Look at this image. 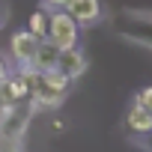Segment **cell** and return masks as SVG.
<instances>
[{"mask_svg": "<svg viewBox=\"0 0 152 152\" xmlns=\"http://www.w3.org/2000/svg\"><path fill=\"white\" fill-rule=\"evenodd\" d=\"M78 36H81V27H78V21H75L66 9H60V12H54L48 18V36L45 39L51 45H57L60 51L75 48V45H78Z\"/></svg>", "mask_w": 152, "mask_h": 152, "instance_id": "cell-1", "label": "cell"}, {"mask_svg": "<svg viewBox=\"0 0 152 152\" xmlns=\"http://www.w3.org/2000/svg\"><path fill=\"white\" fill-rule=\"evenodd\" d=\"M116 33L125 36L128 42L152 48V12H122L119 24H116Z\"/></svg>", "mask_w": 152, "mask_h": 152, "instance_id": "cell-2", "label": "cell"}, {"mask_svg": "<svg viewBox=\"0 0 152 152\" xmlns=\"http://www.w3.org/2000/svg\"><path fill=\"white\" fill-rule=\"evenodd\" d=\"M39 36H33L30 30H24V33H15L12 36V57H15V63H21V66H33V60H36V51H39Z\"/></svg>", "mask_w": 152, "mask_h": 152, "instance_id": "cell-3", "label": "cell"}, {"mask_svg": "<svg viewBox=\"0 0 152 152\" xmlns=\"http://www.w3.org/2000/svg\"><path fill=\"white\" fill-rule=\"evenodd\" d=\"M57 72H63L66 78H81L84 75V69H87V57L81 54V48L75 45V48H66V51H60V57H57V66H54Z\"/></svg>", "mask_w": 152, "mask_h": 152, "instance_id": "cell-4", "label": "cell"}, {"mask_svg": "<svg viewBox=\"0 0 152 152\" xmlns=\"http://www.w3.org/2000/svg\"><path fill=\"white\" fill-rule=\"evenodd\" d=\"M66 12L78 24H93V21L102 18V3H99V0H69Z\"/></svg>", "mask_w": 152, "mask_h": 152, "instance_id": "cell-5", "label": "cell"}, {"mask_svg": "<svg viewBox=\"0 0 152 152\" xmlns=\"http://www.w3.org/2000/svg\"><path fill=\"white\" fill-rule=\"evenodd\" d=\"M125 128H128V134H134V137L149 134V131H152V113L134 102V104L128 107V113H125Z\"/></svg>", "mask_w": 152, "mask_h": 152, "instance_id": "cell-6", "label": "cell"}, {"mask_svg": "<svg viewBox=\"0 0 152 152\" xmlns=\"http://www.w3.org/2000/svg\"><path fill=\"white\" fill-rule=\"evenodd\" d=\"M57 57H60V48L51 45L48 39H42V42H39V51H36V60H33V69H39V72L54 69V66H57Z\"/></svg>", "mask_w": 152, "mask_h": 152, "instance_id": "cell-7", "label": "cell"}, {"mask_svg": "<svg viewBox=\"0 0 152 152\" xmlns=\"http://www.w3.org/2000/svg\"><path fill=\"white\" fill-rule=\"evenodd\" d=\"M48 18H51V15H45V9H36V12L30 15V21H27L30 33L39 36V39H45V36H48Z\"/></svg>", "mask_w": 152, "mask_h": 152, "instance_id": "cell-8", "label": "cell"}, {"mask_svg": "<svg viewBox=\"0 0 152 152\" xmlns=\"http://www.w3.org/2000/svg\"><path fill=\"white\" fill-rule=\"evenodd\" d=\"M137 104H140V107H146V110L152 113V87H146V90L137 96Z\"/></svg>", "mask_w": 152, "mask_h": 152, "instance_id": "cell-9", "label": "cell"}, {"mask_svg": "<svg viewBox=\"0 0 152 152\" xmlns=\"http://www.w3.org/2000/svg\"><path fill=\"white\" fill-rule=\"evenodd\" d=\"M48 3L57 6V9H66V6H69V0H48Z\"/></svg>", "mask_w": 152, "mask_h": 152, "instance_id": "cell-10", "label": "cell"}, {"mask_svg": "<svg viewBox=\"0 0 152 152\" xmlns=\"http://www.w3.org/2000/svg\"><path fill=\"white\" fill-rule=\"evenodd\" d=\"M0 152H21V149H15V146H0Z\"/></svg>", "mask_w": 152, "mask_h": 152, "instance_id": "cell-11", "label": "cell"}, {"mask_svg": "<svg viewBox=\"0 0 152 152\" xmlns=\"http://www.w3.org/2000/svg\"><path fill=\"white\" fill-rule=\"evenodd\" d=\"M3 78H6V66L0 63V81H3Z\"/></svg>", "mask_w": 152, "mask_h": 152, "instance_id": "cell-12", "label": "cell"}, {"mask_svg": "<svg viewBox=\"0 0 152 152\" xmlns=\"http://www.w3.org/2000/svg\"><path fill=\"white\" fill-rule=\"evenodd\" d=\"M0 21H3V0H0Z\"/></svg>", "mask_w": 152, "mask_h": 152, "instance_id": "cell-13", "label": "cell"}]
</instances>
